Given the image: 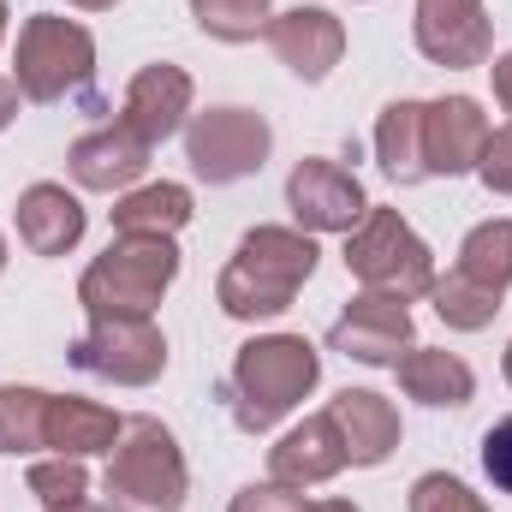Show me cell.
<instances>
[{
	"label": "cell",
	"instance_id": "1",
	"mask_svg": "<svg viewBox=\"0 0 512 512\" xmlns=\"http://www.w3.org/2000/svg\"><path fill=\"white\" fill-rule=\"evenodd\" d=\"M316 274V239L310 233H292V227H256L239 239L233 262L221 268V310L233 322H262V316H280L292 310L298 286Z\"/></svg>",
	"mask_w": 512,
	"mask_h": 512
},
{
	"label": "cell",
	"instance_id": "2",
	"mask_svg": "<svg viewBox=\"0 0 512 512\" xmlns=\"http://www.w3.org/2000/svg\"><path fill=\"white\" fill-rule=\"evenodd\" d=\"M322 376V358L304 334H262L251 346H239L233 358V423L245 435H268Z\"/></svg>",
	"mask_w": 512,
	"mask_h": 512
},
{
	"label": "cell",
	"instance_id": "3",
	"mask_svg": "<svg viewBox=\"0 0 512 512\" xmlns=\"http://www.w3.org/2000/svg\"><path fill=\"white\" fill-rule=\"evenodd\" d=\"M179 274L173 239H114L78 280V304L90 316H149L161 304V292Z\"/></svg>",
	"mask_w": 512,
	"mask_h": 512
},
{
	"label": "cell",
	"instance_id": "4",
	"mask_svg": "<svg viewBox=\"0 0 512 512\" xmlns=\"http://www.w3.org/2000/svg\"><path fill=\"white\" fill-rule=\"evenodd\" d=\"M346 268L364 292H387V298H417V292L435 286L429 245L399 221V209H376V203L346 233Z\"/></svg>",
	"mask_w": 512,
	"mask_h": 512
},
{
	"label": "cell",
	"instance_id": "5",
	"mask_svg": "<svg viewBox=\"0 0 512 512\" xmlns=\"http://www.w3.org/2000/svg\"><path fill=\"white\" fill-rule=\"evenodd\" d=\"M96 72V36L72 18H54V12H36L24 18L18 30V48H12V84L18 96L30 102H60L72 90H84Z\"/></svg>",
	"mask_w": 512,
	"mask_h": 512
},
{
	"label": "cell",
	"instance_id": "6",
	"mask_svg": "<svg viewBox=\"0 0 512 512\" xmlns=\"http://www.w3.org/2000/svg\"><path fill=\"white\" fill-rule=\"evenodd\" d=\"M108 495H120L143 512L185 507V459H179V441L155 417H126L114 459H108Z\"/></svg>",
	"mask_w": 512,
	"mask_h": 512
},
{
	"label": "cell",
	"instance_id": "7",
	"mask_svg": "<svg viewBox=\"0 0 512 512\" xmlns=\"http://www.w3.org/2000/svg\"><path fill=\"white\" fill-rule=\"evenodd\" d=\"M268 143H274V131L251 108H209V114H197L191 131H185L191 173L209 179V185H239V179L262 173Z\"/></svg>",
	"mask_w": 512,
	"mask_h": 512
},
{
	"label": "cell",
	"instance_id": "8",
	"mask_svg": "<svg viewBox=\"0 0 512 512\" xmlns=\"http://www.w3.org/2000/svg\"><path fill=\"white\" fill-rule=\"evenodd\" d=\"M72 364L102 382L143 387L167 370V340L149 316H90V334L72 346Z\"/></svg>",
	"mask_w": 512,
	"mask_h": 512
},
{
	"label": "cell",
	"instance_id": "9",
	"mask_svg": "<svg viewBox=\"0 0 512 512\" xmlns=\"http://www.w3.org/2000/svg\"><path fill=\"white\" fill-rule=\"evenodd\" d=\"M286 209H292L298 233H352L364 221L370 197H364V185H358L352 167H340L328 155H310L286 179Z\"/></svg>",
	"mask_w": 512,
	"mask_h": 512
},
{
	"label": "cell",
	"instance_id": "10",
	"mask_svg": "<svg viewBox=\"0 0 512 512\" xmlns=\"http://www.w3.org/2000/svg\"><path fill=\"white\" fill-rule=\"evenodd\" d=\"M328 346L358 358V364H399L411 352V310L405 298H387V292H364L346 304V316L328 328Z\"/></svg>",
	"mask_w": 512,
	"mask_h": 512
},
{
	"label": "cell",
	"instance_id": "11",
	"mask_svg": "<svg viewBox=\"0 0 512 512\" xmlns=\"http://www.w3.org/2000/svg\"><path fill=\"white\" fill-rule=\"evenodd\" d=\"M417 48H423V60L453 66V72L483 66L495 48L483 0H417Z\"/></svg>",
	"mask_w": 512,
	"mask_h": 512
},
{
	"label": "cell",
	"instance_id": "12",
	"mask_svg": "<svg viewBox=\"0 0 512 512\" xmlns=\"http://www.w3.org/2000/svg\"><path fill=\"white\" fill-rule=\"evenodd\" d=\"M489 143V120L471 96H441L423 102V173L429 179H453V173H477V155Z\"/></svg>",
	"mask_w": 512,
	"mask_h": 512
},
{
	"label": "cell",
	"instance_id": "13",
	"mask_svg": "<svg viewBox=\"0 0 512 512\" xmlns=\"http://www.w3.org/2000/svg\"><path fill=\"white\" fill-rule=\"evenodd\" d=\"M268 48L280 54V66L286 72H298L304 84H322L334 66H340V54H346V24L334 18V12H322V6H292V12H280V18H268Z\"/></svg>",
	"mask_w": 512,
	"mask_h": 512
},
{
	"label": "cell",
	"instance_id": "14",
	"mask_svg": "<svg viewBox=\"0 0 512 512\" xmlns=\"http://www.w3.org/2000/svg\"><path fill=\"white\" fill-rule=\"evenodd\" d=\"M149 137L126 120H114V126L90 131V137H78L72 143V179L84 185V191H126L131 179H143V167H149Z\"/></svg>",
	"mask_w": 512,
	"mask_h": 512
},
{
	"label": "cell",
	"instance_id": "15",
	"mask_svg": "<svg viewBox=\"0 0 512 512\" xmlns=\"http://www.w3.org/2000/svg\"><path fill=\"white\" fill-rule=\"evenodd\" d=\"M340 471H346V441H340V429H334L328 411L304 417L298 429H286L280 447L268 453V477L286 483V489H316V483H328Z\"/></svg>",
	"mask_w": 512,
	"mask_h": 512
},
{
	"label": "cell",
	"instance_id": "16",
	"mask_svg": "<svg viewBox=\"0 0 512 512\" xmlns=\"http://www.w3.org/2000/svg\"><path fill=\"white\" fill-rule=\"evenodd\" d=\"M328 417L346 441V465H382L387 453L399 447V411L393 399L370 393V387H346L328 399Z\"/></svg>",
	"mask_w": 512,
	"mask_h": 512
},
{
	"label": "cell",
	"instance_id": "17",
	"mask_svg": "<svg viewBox=\"0 0 512 512\" xmlns=\"http://www.w3.org/2000/svg\"><path fill=\"white\" fill-rule=\"evenodd\" d=\"M185 114H191V78L179 72V66H143L137 78H131L126 90V126H137L149 143H167L173 131L185 126Z\"/></svg>",
	"mask_w": 512,
	"mask_h": 512
},
{
	"label": "cell",
	"instance_id": "18",
	"mask_svg": "<svg viewBox=\"0 0 512 512\" xmlns=\"http://www.w3.org/2000/svg\"><path fill=\"white\" fill-rule=\"evenodd\" d=\"M18 239L30 256H66L84 239V203L66 185H30L18 197Z\"/></svg>",
	"mask_w": 512,
	"mask_h": 512
},
{
	"label": "cell",
	"instance_id": "19",
	"mask_svg": "<svg viewBox=\"0 0 512 512\" xmlns=\"http://www.w3.org/2000/svg\"><path fill=\"white\" fill-rule=\"evenodd\" d=\"M393 370H399V387H405L417 405H447V411H459V405H471V393H477V376H471V364H465L459 352L411 346Z\"/></svg>",
	"mask_w": 512,
	"mask_h": 512
},
{
	"label": "cell",
	"instance_id": "20",
	"mask_svg": "<svg viewBox=\"0 0 512 512\" xmlns=\"http://www.w3.org/2000/svg\"><path fill=\"white\" fill-rule=\"evenodd\" d=\"M126 417H114L96 399H48V447L60 459H84V453H114Z\"/></svg>",
	"mask_w": 512,
	"mask_h": 512
},
{
	"label": "cell",
	"instance_id": "21",
	"mask_svg": "<svg viewBox=\"0 0 512 512\" xmlns=\"http://www.w3.org/2000/svg\"><path fill=\"white\" fill-rule=\"evenodd\" d=\"M191 221V191L185 185H143V191H126L114 203V233L126 239H173L179 227Z\"/></svg>",
	"mask_w": 512,
	"mask_h": 512
},
{
	"label": "cell",
	"instance_id": "22",
	"mask_svg": "<svg viewBox=\"0 0 512 512\" xmlns=\"http://www.w3.org/2000/svg\"><path fill=\"white\" fill-rule=\"evenodd\" d=\"M376 155H382V173L399 185H417L429 179L423 173V102H393L376 126Z\"/></svg>",
	"mask_w": 512,
	"mask_h": 512
},
{
	"label": "cell",
	"instance_id": "23",
	"mask_svg": "<svg viewBox=\"0 0 512 512\" xmlns=\"http://www.w3.org/2000/svg\"><path fill=\"white\" fill-rule=\"evenodd\" d=\"M429 298H435V316H441L447 328H459V334H477V328H489V322L501 316V292L483 286V280H471L465 268L435 274Z\"/></svg>",
	"mask_w": 512,
	"mask_h": 512
},
{
	"label": "cell",
	"instance_id": "24",
	"mask_svg": "<svg viewBox=\"0 0 512 512\" xmlns=\"http://www.w3.org/2000/svg\"><path fill=\"white\" fill-rule=\"evenodd\" d=\"M48 399L42 387H0V453L48 447Z\"/></svg>",
	"mask_w": 512,
	"mask_h": 512
},
{
	"label": "cell",
	"instance_id": "25",
	"mask_svg": "<svg viewBox=\"0 0 512 512\" xmlns=\"http://www.w3.org/2000/svg\"><path fill=\"white\" fill-rule=\"evenodd\" d=\"M459 268H465L471 280L507 292L512 286V221H483V227H471L465 245H459Z\"/></svg>",
	"mask_w": 512,
	"mask_h": 512
},
{
	"label": "cell",
	"instance_id": "26",
	"mask_svg": "<svg viewBox=\"0 0 512 512\" xmlns=\"http://www.w3.org/2000/svg\"><path fill=\"white\" fill-rule=\"evenodd\" d=\"M191 12L215 42H256L268 30V0H191Z\"/></svg>",
	"mask_w": 512,
	"mask_h": 512
},
{
	"label": "cell",
	"instance_id": "27",
	"mask_svg": "<svg viewBox=\"0 0 512 512\" xmlns=\"http://www.w3.org/2000/svg\"><path fill=\"white\" fill-rule=\"evenodd\" d=\"M84 489H90V477H84V459H36L30 465V495L42 501V507H72V501H84Z\"/></svg>",
	"mask_w": 512,
	"mask_h": 512
},
{
	"label": "cell",
	"instance_id": "28",
	"mask_svg": "<svg viewBox=\"0 0 512 512\" xmlns=\"http://www.w3.org/2000/svg\"><path fill=\"white\" fill-rule=\"evenodd\" d=\"M411 512H489L459 477H447V471H429V477H417L411 483Z\"/></svg>",
	"mask_w": 512,
	"mask_h": 512
},
{
	"label": "cell",
	"instance_id": "29",
	"mask_svg": "<svg viewBox=\"0 0 512 512\" xmlns=\"http://www.w3.org/2000/svg\"><path fill=\"white\" fill-rule=\"evenodd\" d=\"M227 512H310V501H304V489H286V483H274V477H268V483L239 489Z\"/></svg>",
	"mask_w": 512,
	"mask_h": 512
},
{
	"label": "cell",
	"instance_id": "30",
	"mask_svg": "<svg viewBox=\"0 0 512 512\" xmlns=\"http://www.w3.org/2000/svg\"><path fill=\"white\" fill-rule=\"evenodd\" d=\"M477 179L495 191V197H512V126L489 131L483 155H477Z\"/></svg>",
	"mask_w": 512,
	"mask_h": 512
},
{
	"label": "cell",
	"instance_id": "31",
	"mask_svg": "<svg viewBox=\"0 0 512 512\" xmlns=\"http://www.w3.org/2000/svg\"><path fill=\"white\" fill-rule=\"evenodd\" d=\"M483 471H489V483L512 495V417H501L489 435H483Z\"/></svg>",
	"mask_w": 512,
	"mask_h": 512
},
{
	"label": "cell",
	"instance_id": "32",
	"mask_svg": "<svg viewBox=\"0 0 512 512\" xmlns=\"http://www.w3.org/2000/svg\"><path fill=\"white\" fill-rule=\"evenodd\" d=\"M489 72H495V102H501V108L512 114V54H501Z\"/></svg>",
	"mask_w": 512,
	"mask_h": 512
},
{
	"label": "cell",
	"instance_id": "33",
	"mask_svg": "<svg viewBox=\"0 0 512 512\" xmlns=\"http://www.w3.org/2000/svg\"><path fill=\"white\" fill-rule=\"evenodd\" d=\"M12 114H18V84H12V78H0V131L12 126Z\"/></svg>",
	"mask_w": 512,
	"mask_h": 512
},
{
	"label": "cell",
	"instance_id": "34",
	"mask_svg": "<svg viewBox=\"0 0 512 512\" xmlns=\"http://www.w3.org/2000/svg\"><path fill=\"white\" fill-rule=\"evenodd\" d=\"M310 512H358L352 501H310Z\"/></svg>",
	"mask_w": 512,
	"mask_h": 512
},
{
	"label": "cell",
	"instance_id": "35",
	"mask_svg": "<svg viewBox=\"0 0 512 512\" xmlns=\"http://www.w3.org/2000/svg\"><path fill=\"white\" fill-rule=\"evenodd\" d=\"M48 512H114V507H96V501H72V507H48Z\"/></svg>",
	"mask_w": 512,
	"mask_h": 512
},
{
	"label": "cell",
	"instance_id": "36",
	"mask_svg": "<svg viewBox=\"0 0 512 512\" xmlns=\"http://www.w3.org/2000/svg\"><path fill=\"white\" fill-rule=\"evenodd\" d=\"M72 6H84V12H102V6H114V0H72Z\"/></svg>",
	"mask_w": 512,
	"mask_h": 512
},
{
	"label": "cell",
	"instance_id": "37",
	"mask_svg": "<svg viewBox=\"0 0 512 512\" xmlns=\"http://www.w3.org/2000/svg\"><path fill=\"white\" fill-rule=\"evenodd\" d=\"M0 36H6V0H0Z\"/></svg>",
	"mask_w": 512,
	"mask_h": 512
},
{
	"label": "cell",
	"instance_id": "38",
	"mask_svg": "<svg viewBox=\"0 0 512 512\" xmlns=\"http://www.w3.org/2000/svg\"><path fill=\"white\" fill-rule=\"evenodd\" d=\"M507 382H512V346H507Z\"/></svg>",
	"mask_w": 512,
	"mask_h": 512
},
{
	"label": "cell",
	"instance_id": "39",
	"mask_svg": "<svg viewBox=\"0 0 512 512\" xmlns=\"http://www.w3.org/2000/svg\"><path fill=\"white\" fill-rule=\"evenodd\" d=\"M0 268H6V239H0Z\"/></svg>",
	"mask_w": 512,
	"mask_h": 512
}]
</instances>
